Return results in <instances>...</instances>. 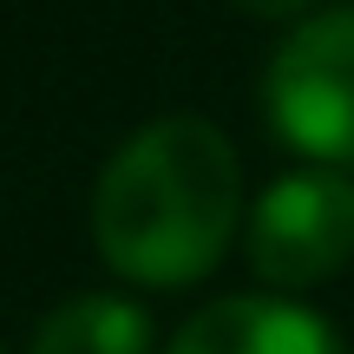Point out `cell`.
<instances>
[{
	"instance_id": "6da1fadb",
	"label": "cell",
	"mask_w": 354,
	"mask_h": 354,
	"mask_svg": "<svg viewBox=\"0 0 354 354\" xmlns=\"http://www.w3.org/2000/svg\"><path fill=\"white\" fill-rule=\"evenodd\" d=\"M243 158L203 112L138 125L92 184V250L138 289H190L243 236Z\"/></svg>"
},
{
	"instance_id": "277c9868",
	"label": "cell",
	"mask_w": 354,
	"mask_h": 354,
	"mask_svg": "<svg viewBox=\"0 0 354 354\" xmlns=\"http://www.w3.org/2000/svg\"><path fill=\"white\" fill-rule=\"evenodd\" d=\"M165 354H348V342L322 308L276 289H250V295H216L190 322H177Z\"/></svg>"
},
{
	"instance_id": "5b68a950",
	"label": "cell",
	"mask_w": 354,
	"mask_h": 354,
	"mask_svg": "<svg viewBox=\"0 0 354 354\" xmlns=\"http://www.w3.org/2000/svg\"><path fill=\"white\" fill-rule=\"evenodd\" d=\"M26 354H151V308L131 295H66L39 315Z\"/></svg>"
},
{
	"instance_id": "7a4b0ae2",
	"label": "cell",
	"mask_w": 354,
	"mask_h": 354,
	"mask_svg": "<svg viewBox=\"0 0 354 354\" xmlns=\"http://www.w3.org/2000/svg\"><path fill=\"white\" fill-rule=\"evenodd\" d=\"M263 118L302 165H354V0L282 26L263 66Z\"/></svg>"
},
{
	"instance_id": "3957f363",
	"label": "cell",
	"mask_w": 354,
	"mask_h": 354,
	"mask_svg": "<svg viewBox=\"0 0 354 354\" xmlns=\"http://www.w3.org/2000/svg\"><path fill=\"white\" fill-rule=\"evenodd\" d=\"M243 256L276 295H308L354 263V177L328 165H295L243 216Z\"/></svg>"
},
{
	"instance_id": "8992f818",
	"label": "cell",
	"mask_w": 354,
	"mask_h": 354,
	"mask_svg": "<svg viewBox=\"0 0 354 354\" xmlns=\"http://www.w3.org/2000/svg\"><path fill=\"white\" fill-rule=\"evenodd\" d=\"M230 7L250 13V20H269V26H295V20H308L322 0H230Z\"/></svg>"
},
{
	"instance_id": "52a82bcc",
	"label": "cell",
	"mask_w": 354,
	"mask_h": 354,
	"mask_svg": "<svg viewBox=\"0 0 354 354\" xmlns=\"http://www.w3.org/2000/svg\"><path fill=\"white\" fill-rule=\"evenodd\" d=\"M0 354H7V348H0Z\"/></svg>"
}]
</instances>
